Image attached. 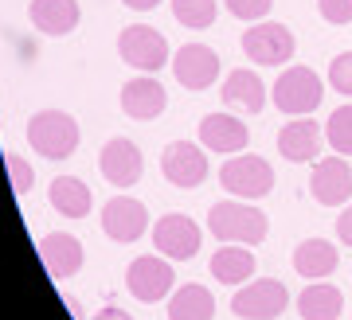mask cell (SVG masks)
Masks as SVG:
<instances>
[{
  "label": "cell",
  "mask_w": 352,
  "mask_h": 320,
  "mask_svg": "<svg viewBox=\"0 0 352 320\" xmlns=\"http://www.w3.org/2000/svg\"><path fill=\"white\" fill-rule=\"evenodd\" d=\"M208 231L219 238V242H239V247H258L270 231V222L258 207H251L247 199H223V203H212L208 211Z\"/></svg>",
  "instance_id": "1"
},
{
  "label": "cell",
  "mask_w": 352,
  "mask_h": 320,
  "mask_svg": "<svg viewBox=\"0 0 352 320\" xmlns=\"http://www.w3.org/2000/svg\"><path fill=\"white\" fill-rule=\"evenodd\" d=\"M28 145L43 160H67L78 148V125L63 110H39L28 122Z\"/></svg>",
  "instance_id": "2"
},
{
  "label": "cell",
  "mask_w": 352,
  "mask_h": 320,
  "mask_svg": "<svg viewBox=\"0 0 352 320\" xmlns=\"http://www.w3.org/2000/svg\"><path fill=\"white\" fill-rule=\"evenodd\" d=\"M270 98L289 117H309L321 106V98H325V87H321V78L309 67H286V71L278 74Z\"/></svg>",
  "instance_id": "3"
},
{
  "label": "cell",
  "mask_w": 352,
  "mask_h": 320,
  "mask_svg": "<svg viewBox=\"0 0 352 320\" xmlns=\"http://www.w3.org/2000/svg\"><path fill=\"white\" fill-rule=\"evenodd\" d=\"M118 55H122V62H129V67L141 71V74H157L161 67H168V43H164V36L149 24L122 27V36H118Z\"/></svg>",
  "instance_id": "4"
},
{
  "label": "cell",
  "mask_w": 352,
  "mask_h": 320,
  "mask_svg": "<svg viewBox=\"0 0 352 320\" xmlns=\"http://www.w3.org/2000/svg\"><path fill=\"white\" fill-rule=\"evenodd\" d=\"M219 184L231 192L235 199H263L270 196V187H274V168H270V160L263 157H231L223 160V168H219Z\"/></svg>",
  "instance_id": "5"
},
{
  "label": "cell",
  "mask_w": 352,
  "mask_h": 320,
  "mask_svg": "<svg viewBox=\"0 0 352 320\" xmlns=\"http://www.w3.org/2000/svg\"><path fill=\"white\" fill-rule=\"evenodd\" d=\"M289 305L286 285L278 277H258V282H247L243 289H235L231 297V312L243 320H278Z\"/></svg>",
  "instance_id": "6"
},
{
  "label": "cell",
  "mask_w": 352,
  "mask_h": 320,
  "mask_svg": "<svg viewBox=\"0 0 352 320\" xmlns=\"http://www.w3.org/2000/svg\"><path fill=\"white\" fill-rule=\"evenodd\" d=\"M294 32L286 24H254L243 32V51L258 67H282L294 59Z\"/></svg>",
  "instance_id": "7"
},
{
  "label": "cell",
  "mask_w": 352,
  "mask_h": 320,
  "mask_svg": "<svg viewBox=\"0 0 352 320\" xmlns=\"http://www.w3.org/2000/svg\"><path fill=\"white\" fill-rule=\"evenodd\" d=\"M176 285V273L173 266H168V258H153V254H145V258H133L126 270V289L138 301H145V305H157V301H164V297L173 293Z\"/></svg>",
  "instance_id": "8"
},
{
  "label": "cell",
  "mask_w": 352,
  "mask_h": 320,
  "mask_svg": "<svg viewBox=\"0 0 352 320\" xmlns=\"http://www.w3.org/2000/svg\"><path fill=\"white\" fill-rule=\"evenodd\" d=\"M161 172L164 180L173 187H200L208 180V157H204L200 145H192V141H173V145H164L161 152Z\"/></svg>",
  "instance_id": "9"
},
{
  "label": "cell",
  "mask_w": 352,
  "mask_h": 320,
  "mask_svg": "<svg viewBox=\"0 0 352 320\" xmlns=\"http://www.w3.org/2000/svg\"><path fill=\"white\" fill-rule=\"evenodd\" d=\"M153 247L161 250V258L168 262H192L196 250H200V227L188 219V215H164L153 227Z\"/></svg>",
  "instance_id": "10"
},
{
  "label": "cell",
  "mask_w": 352,
  "mask_h": 320,
  "mask_svg": "<svg viewBox=\"0 0 352 320\" xmlns=\"http://www.w3.org/2000/svg\"><path fill=\"white\" fill-rule=\"evenodd\" d=\"M173 74L176 82L184 90H208L215 87V78H219V55H215L208 43H184V47L173 55Z\"/></svg>",
  "instance_id": "11"
},
{
  "label": "cell",
  "mask_w": 352,
  "mask_h": 320,
  "mask_svg": "<svg viewBox=\"0 0 352 320\" xmlns=\"http://www.w3.org/2000/svg\"><path fill=\"white\" fill-rule=\"evenodd\" d=\"M102 231L113 242H138L141 234L149 231V211L133 196H113L102 207Z\"/></svg>",
  "instance_id": "12"
},
{
  "label": "cell",
  "mask_w": 352,
  "mask_h": 320,
  "mask_svg": "<svg viewBox=\"0 0 352 320\" xmlns=\"http://www.w3.org/2000/svg\"><path fill=\"white\" fill-rule=\"evenodd\" d=\"M309 192H314V199L321 207H344V203H352V168L344 164V157L317 160Z\"/></svg>",
  "instance_id": "13"
},
{
  "label": "cell",
  "mask_w": 352,
  "mask_h": 320,
  "mask_svg": "<svg viewBox=\"0 0 352 320\" xmlns=\"http://www.w3.org/2000/svg\"><path fill=\"white\" fill-rule=\"evenodd\" d=\"M98 168L106 176V184L113 187H133L141 180V168H145V160H141V148L129 141V137H113L106 141L98 157Z\"/></svg>",
  "instance_id": "14"
},
{
  "label": "cell",
  "mask_w": 352,
  "mask_h": 320,
  "mask_svg": "<svg viewBox=\"0 0 352 320\" xmlns=\"http://www.w3.org/2000/svg\"><path fill=\"white\" fill-rule=\"evenodd\" d=\"M321 145H325V133H321V125L314 117H294L278 133V152L289 164H309V160H317L321 157Z\"/></svg>",
  "instance_id": "15"
},
{
  "label": "cell",
  "mask_w": 352,
  "mask_h": 320,
  "mask_svg": "<svg viewBox=\"0 0 352 320\" xmlns=\"http://www.w3.org/2000/svg\"><path fill=\"white\" fill-rule=\"evenodd\" d=\"M39 258H43V270H47L55 282H67V277H75V273L82 270V242L67 231L43 234V238H39Z\"/></svg>",
  "instance_id": "16"
},
{
  "label": "cell",
  "mask_w": 352,
  "mask_h": 320,
  "mask_svg": "<svg viewBox=\"0 0 352 320\" xmlns=\"http://www.w3.org/2000/svg\"><path fill=\"white\" fill-rule=\"evenodd\" d=\"M200 145L212 152H223V157H235L251 145V129L231 113H208L200 122Z\"/></svg>",
  "instance_id": "17"
},
{
  "label": "cell",
  "mask_w": 352,
  "mask_h": 320,
  "mask_svg": "<svg viewBox=\"0 0 352 320\" xmlns=\"http://www.w3.org/2000/svg\"><path fill=\"white\" fill-rule=\"evenodd\" d=\"M164 106H168V94H164V87L153 74L129 78L126 87H122V110H126L133 122H153V117H161Z\"/></svg>",
  "instance_id": "18"
},
{
  "label": "cell",
  "mask_w": 352,
  "mask_h": 320,
  "mask_svg": "<svg viewBox=\"0 0 352 320\" xmlns=\"http://www.w3.org/2000/svg\"><path fill=\"white\" fill-rule=\"evenodd\" d=\"M28 16H32V24H36L43 36L63 39L78 27V16L82 12H78V0H32Z\"/></svg>",
  "instance_id": "19"
},
{
  "label": "cell",
  "mask_w": 352,
  "mask_h": 320,
  "mask_svg": "<svg viewBox=\"0 0 352 320\" xmlns=\"http://www.w3.org/2000/svg\"><path fill=\"white\" fill-rule=\"evenodd\" d=\"M47 199H51V207L59 211L63 219H87L90 207H94V192H90L78 176H55Z\"/></svg>",
  "instance_id": "20"
},
{
  "label": "cell",
  "mask_w": 352,
  "mask_h": 320,
  "mask_svg": "<svg viewBox=\"0 0 352 320\" xmlns=\"http://www.w3.org/2000/svg\"><path fill=\"white\" fill-rule=\"evenodd\" d=\"M219 98L231 106V110H243V113H258L266 106V87H263V78L254 71H231L223 78V94Z\"/></svg>",
  "instance_id": "21"
},
{
  "label": "cell",
  "mask_w": 352,
  "mask_h": 320,
  "mask_svg": "<svg viewBox=\"0 0 352 320\" xmlns=\"http://www.w3.org/2000/svg\"><path fill=\"white\" fill-rule=\"evenodd\" d=\"M337 247L333 242H325V238H305L302 247L294 250V270L302 273L305 282H325L329 273L337 270Z\"/></svg>",
  "instance_id": "22"
},
{
  "label": "cell",
  "mask_w": 352,
  "mask_h": 320,
  "mask_svg": "<svg viewBox=\"0 0 352 320\" xmlns=\"http://www.w3.org/2000/svg\"><path fill=\"white\" fill-rule=\"evenodd\" d=\"M254 273V254L239 242H223V250L212 254V277L223 285H243Z\"/></svg>",
  "instance_id": "23"
},
{
  "label": "cell",
  "mask_w": 352,
  "mask_h": 320,
  "mask_svg": "<svg viewBox=\"0 0 352 320\" xmlns=\"http://www.w3.org/2000/svg\"><path fill=\"white\" fill-rule=\"evenodd\" d=\"M340 308H344V293L329 282L305 285V293L298 297V312H302L305 320H337Z\"/></svg>",
  "instance_id": "24"
},
{
  "label": "cell",
  "mask_w": 352,
  "mask_h": 320,
  "mask_svg": "<svg viewBox=\"0 0 352 320\" xmlns=\"http://www.w3.org/2000/svg\"><path fill=\"white\" fill-rule=\"evenodd\" d=\"M215 317V297L204 285H184L168 297V320H212Z\"/></svg>",
  "instance_id": "25"
},
{
  "label": "cell",
  "mask_w": 352,
  "mask_h": 320,
  "mask_svg": "<svg viewBox=\"0 0 352 320\" xmlns=\"http://www.w3.org/2000/svg\"><path fill=\"white\" fill-rule=\"evenodd\" d=\"M173 16H176V24L192 27V32H204V27L215 24L219 4L215 0H173Z\"/></svg>",
  "instance_id": "26"
},
{
  "label": "cell",
  "mask_w": 352,
  "mask_h": 320,
  "mask_svg": "<svg viewBox=\"0 0 352 320\" xmlns=\"http://www.w3.org/2000/svg\"><path fill=\"white\" fill-rule=\"evenodd\" d=\"M325 141L333 145L337 157H352V102L349 106H337L325 122Z\"/></svg>",
  "instance_id": "27"
},
{
  "label": "cell",
  "mask_w": 352,
  "mask_h": 320,
  "mask_svg": "<svg viewBox=\"0 0 352 320\" xmlns=\"http://www.w3.org/2000/svg\"><path fill=\"white\" fill-rule=\"evenodd\" d=\"M4 164H8V176H12V192H16V196H28V192H32V184H36L32 164H28L20 152H4Z\"/></svg>",
  "instance_id": "28"
},
{
  "label": "cell",
  "mask_w": 352,
  "mask_h": 320,
  "mask_svg": "<svg viewBox=\"0 0 352 320\" xmlns=\"http://www.w3.org/2000/svg\"><path fill=\"white\" fill-rule=\"evenodd\" d=\"M329 87L352 98V51H340L337 59L329 62Z\"/></svg>",
  "instance_id": "29"
},
{
  "label": "cell",
  "mask_w": 352,
  "mask_h": 320,
  "mask_svg": "<svg viewBox=\"0 0 352 320\" xmlns=\"http://www.w3.org/2000/svg\"><path fill=\"white\" fill-rule=\"evenodd\" d=\"M270 4H274V0H223V8L235 16V20H243V24L263 20V16L270 12Z\"/></svg>",
  "instance_id": "30"
},
{
  "label": "cell",
  "mask_w": 352,
  "mask_h": 320,
  "mask_svg": "<svg viewBox=\"0 0 352 320\" xmlns=\"http://www.w3.org/2000/svg\"><path fill=\"white\" fill-rule=\"evenodd\" d=\"M317 12H321L325 24L344 27V24H352V0H317Z\"/></svg>",
  "instance_id": "31"
},
{
  "label": "cell",
  "mask_w": 352,
  "mask_h": 320,
  "mask_svg": "<svg viewBox=\"0 0 352 320\" xmlns=\"http://www.w3.org/2000/svg\"><path fill=\"white\" fill-rule=\"evenodd\" d=\"M337 234H340V242H344V247H352V203H344V211H340Z\"/></svg>",
  "instance_id": "32"
},
{
  "label": "cell",
  "mask_w": 352,
  "mask_h": 320,
  "mask_svg": "<svg viewBox=\"0 0 352 320\" xmlns=\"http://www.w3.org/2000/svg\"><path fill=\"white\" fill-rule=\"evenodd\" d=\"M122 4H126V8H133V12H153L161 0H122Z\"/></svg>",
  "instance_id": "33"
},
{
  "label": "cell",
  "mask_w": 352,
  "mask_h": 320,
  "mask_svg": "<svg viewBox=\"0 0 352 320\" xmlns=\"http://www.w3.org/2000/svg\"><path fill=\"white\" fill-rule=\"evenodd\" d=\"M94 320H133V317L122 312V308H102V312H94Z\"/></svg>",
  "instance_id": "34"
}]
</instances>
